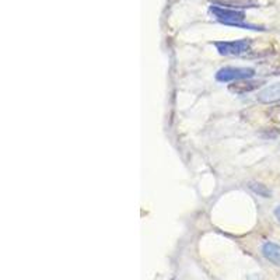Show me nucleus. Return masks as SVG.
<instances>
[{
  "mask_svg": "<svg viewBox=\"0 0 280 280\" xmlns=\"http://www.w3.org/2000/svg\"><path fill=\"white\" fill-rule=\"evenodd\" d=\"M268 116L273 122L280 123V104L276 105V107H272V108L268 111Z\"/></svg>",
  "mask_w": 280,
  "mask_h": 280,
  "instance_id": "9",
  "label": "nucleus"
},
{
  "mask_svg": "<svg viewBox=\"0 0 280 280\" xmlns=\"http://www.w3.org/2000/svg\"><path fill=\"white\" fill-rule=\"evenodd\" d=\"M248 186H249V189L258 196H262V198H270V196H272V191L269 189L266 185H264V183L254 182V181H252V182L248 183Z\"/></svg>",
  "mask_w": 280,
  "mask_h": 280,
  "instance_id": "8",
  "label": "nucleus"
},
{
  "mask_svg": "<svg viewBox=\"0 0 280 280\" xmlns=\"http://www.w3.org/2000/svg\"><path fill=\"white\" fill-rule=\"evenodd\" d=\"M252 41L249 38H244L238 41H219L214 42L221 56H241L251 49Z\"/></svg>",
  "mask_w": 280,
  "mask_h": 280,
  "instance_id": "2",
  "label": "nucleus"
},
{
  "mask_svg": "<svg viewBox=\"0 0 280 280\" xmlns=\"http://www.w3.org/2000/svg\"><path fill=\"white\" fill-rule=\"evenodd\" d=\"M262 255L268 259L269 262H272L273 265L280 266V245L279 244L268 241L262 245Z\"/></svg>",
  "mask_w": 280,
  "mask_h": 280,
  "instance_id": "7",
  "label": "nucleus"
},
{
  "mask_svg": "<svg viewBox=\"0 0 280 280\" xmlns=\"http://www.w3.org/2000/svg\"><path fill=\"white\" fill-rule=\"evenodd\" d=\"M275 216H276V219L280 221V205L275 209Z\"/></svg>",
  "mask_w": 280,
  "mask_h": 280,
  "instance_id": "10",
  "label": "nucleus"
},
{
  "mask_svg": "<svg viewBox=\"0 0 280 280\" xmlns=\"http://www.w3.org/2000/svg\"><path fill=\"white\" fill-rule=\"evenodd\" d=\"M256 99L262 104H276L280 102V83H275V84H270L265 88H262L258 96Z\"/></svg>",
  "mask_w": 280,
  "mask_h": 280,
  "instance_id": "5",
  "label": "nucleus"
},
{
  "mask_svg": "<svg viewBox=\"0 0 280 280\" xmlns=\"http://www.w3.org/2000/svg\"><path fill=\"white\" fill-rule=\"evenodd\" d=\"M254 76H255V69L252 67L226 66V67H221L216 73V80L220 83H229V82H238L244 79H252Z\"/></svg>",
  "mask_w": 280,
  "mask_h": 280,
  "instance_id": "3",
  "label": "nucleus"
},
{
  "mask_svg": "<svg viewBox=\"0 0 280 280\" xmlns=\"http://www.w3.org/2000/svg\"><path fill=\"white\" fill-rule=\"evenodd\" d=\"M210 13L213 17L226 25H234L240 28H247V30H255V31H265L264 27L254 24H245V13L241 10H234V9H227V7H220V6H210Z\"/></svg>",
  "mask_w": 280,
  "mask_h": 280,
  "instance_id": "1",
  "label": "nucleus"
},
{
  "mask_svg": "<svg viewBox=\"0 0 280 280\" xmlns=\"http://www.w3.org/2000/svg\"><path fill=\"white\" fill-rule=\"evenodd\" d=\"M265 84L262 80H252V79H244L238 82H232V84L229 85V90L235 94H245V93H251L255 91L259 87Z\"/></svg>",
  "mask_w": 280,
  "mask_h": 280,
  "instance_id": "4",
  "label": "nucleus"
},
{
  "mask_svg": "<svg viewBox=\"0 0 280 280\" xmlns=\"http://www.w3.org/2000/svg\"><path fill=\"white\" fill-rule=\"evenodd\" d=\"M213 6H220V7H227V9H252L258 7V3L255 0H210Z\"/></svg>",
  "mask_w": 280,
  "mask_h": 280,
  "instance_id": "6",
  "label": "nucleus"
}]
</instances>
